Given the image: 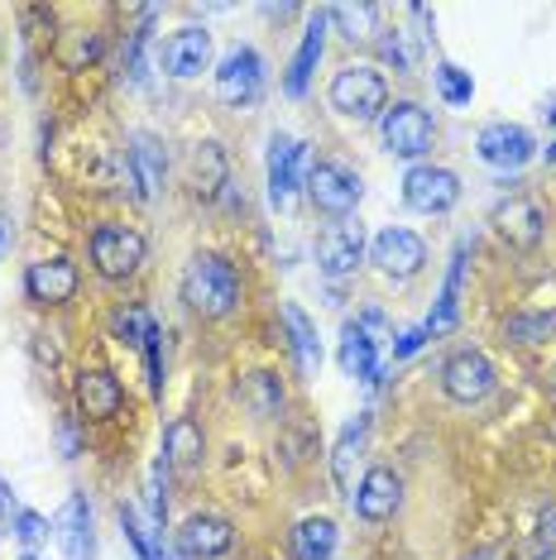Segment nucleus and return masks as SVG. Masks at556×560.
Listing matches in <instances>:
<instances>
[{
    "instance_id": "obj_1",
    "label": "nucleus",
    "mask_w": 556,
    "mask_h": 560,
    "mask_svg": "<svg viewBox=\"0 0 556 560\" xmlns=\"http://www.w3.org/2000/svg\"><path fill=\"white\" fill-rule=\"evenodd\" d=\"M240 298H245V288H240V273L231 259H221V254H193V264L183 269L187 307L197 316H207V322H221V316H231L240 307Z\"/></svg>"
},
{
    "instance_id": "obj_2",
    "label": "nucleus",
    "mask_w": 556,
    "mask_h": 560,
    "mask_svg": "<svg viewBox=\"0 0 556 560\" xmlns=\"http://www.w3.org/2000/svg\"><path fill=\"white\" fill-rule=\"evenodd\" d=\"M336 116L346 120H379L389 110V82L374 62H350L332 78V92H326Z\"/></svg>"
},
{
    "instance_id": "obj_3",
    "label": "nucleus",
    "mask_w": 556,
    "mask_h": 560,
    "mask_svg": "<svg viewBox=\"0 0 556 560\" xmlns=\"http://www.w3.org/2000/svg\"><path fill=\"white\" fill-rule=\"evenodd\" d=\"M379 130H384V149L394 159H422L432 149L437 125L417 101H394V106L379 116Z\"/></svg>"
},
{
    "instance_id": "obj_4",
    "label": "nucleus",
    "mask_w": 556,
    "mask_h": 560,
    "mask_svg": "<svg viewBox=\"0 0 556 560\" xmlns=\"http://www.w3.org/2000/svg\"><path fill=\"white\" fill-rule=\"evenodd\" d=\"M92 264L101 278L120 283L130 278L139 264H144V235L130 231V225H96L92 231Z\"/></svg>"
},
{
    "instance_id": "obj_5",
    "label": "nucleus",
    "mask_w": 556,
    "mask_h": 560,
    "mask_svg": "<svg viewBox=\"0 0 556 560\" xmlns=\"http://www.w3.org/2000/svg\"><path fill=\"white\" fill-rule=\"evenodd\" d=\"M302 187H308V201L317 211H326V215H350L360 207V177L350 173V168H340V163H312L308 168V177H302Z\"/></svg>"
},
{
    "instance_id": "obj_6",
    "label": "nucleus",
    "mask_w": 556,
    "mask_h": 560,
    "mask_svg": "<svg viewBox=\"0 0 556 560\" xmlns=\"http://www.w3.org/2000/svg\"><path fill=\"white\" fill-rule=\"evenodd\" d=\"M403 201L422 215H441L461 201V177L451 168H437V163H417L403 177Z\"/></svg>"
},
{
    "instance_id": "obj_7",
    "label": "nucleus",
    "mask_w": 556,
    "mask_h": 560,
    "mask_svg": "<svg viewBox=\"0 0 556 560\" xmlns=\"http://www.w3.org/2000/svg\"><path fill=\"white\" fill-rule=\"evenodd\" d=\"M495 364H489V354L479 350H456L447 364H441V388H447V398L456 402H479L495 393Z\"/></svg>"
},
{
    "instance_id": "obj_8",
    "label": "nucleus",
    "mask_w": 556,
    "mask_h": 560,
    "mask_svg": "<svg viewBox=\"0 0 556 560\" xmlns=\"http://www.w3.org/2000/svg\"><path fill=\"white\" fill-rule=\"evenodd\" d=\"M264 92V58L255 48H231L217 62V96L225 106H250Z\"/></svg>"
},
{
    "instance_id": "obj_9",
    "label": "nucleus",
    "mask_w": 556,
    "mask_h": 560,
    "mask_svg": "<svg viewBox=\"0 0 556 560\" xmlns=\"http://www.w3.org/2000/svg\"><path fill=\"white\" fill-rule=\"evenodd\" d=\"M475 149H479V159H485L489 168H503V173H518L523 163H533V154H537L533 135H528L523 125H509V120L485 125L479 139H475Z\"/></svg>"
},
{
    "instance_id": "obj_10",
    "label": "nucleus",
    "mask_w": 556,
    "mask_h": 560,
    "mask_svg": "<svg viewBox=\"0 0 556 560\" xmlns=\"http://www.w3.org/2000/svg\"><path fill=\"white\" fill-rule=\"evenodd\" d=\"M308 154H302V144L298 139H288V135H274L269 139V201H274V211H288L293 207V192H298V183L308 177Z\"/></svg>"
},
{
    "instance_id": "obj_11",
    "label": "nucleus",
    "mask_w": 556,
    "mask_h": 560,
    "mask_svg": "<svg viewBox=\"0 0 556 560\" xmlns=\"http://www.w3.org/2000/svg\"><path fill=\"white\" fill-rule=\"evenodd\" d=\"M370 259L379 264V273H389V278H413V273H422V264H427V245L413 231H403V225H389V231L374 235Z\"/></svg>"
},
{
    "instance_id": "obj_12",
    "label": "nucleus",
    "mask_w": 556,
    "mask_h": 560,
    "mask_svg": "<svg viewBox=\"0 0 556 560\" xmlns=\"http://www.w3.org/2000/svg\"><path fill=\"white\" fill-rule=\"evenodd\" d=\"M360 259H364V231L360 225H350V221L326 225L322 240H317V269L332 278V283H340V278H350L360 269Z\"/></svg>"
},
{
    "instance_id": "obj_13",
    "label": "nucleus",
    "mask_w": 556,
    "mask_h": 560,
    "mask_svg": "<svg viewBox=\"0 0 556 560\" xmlns=\"http://www.w3.org/2000/svg\"><path fill=\"white\" fill-rule=\"evenodd\" d=\"M24 292H30V302H39V307H62V302H72V292H78V264L62 259V254L30 264Z\"/></svg>"
},
{
    "instance_id": "obj_14",
    "label": "nucleus",
    "mask_w": 556,
    "mask_h": 560,
    "mask_svg": "<svg viewBox=\"0 0 556 560\" xmlns=\"http://www.w3.org/2000/svg\"><path fill=\"white\" fill-rule=\"evenodd\" d=\"M398 503H403V479L389 465H374L370 475L356 483V499H350V508H356L364 522H389L398 513Z\"/></svg>"
},
{
    "instance_id": "obj_15",
    "label": "nucleus",
    "mask_w": 556,
    "mask_h": 560,
    "mask_svg": "<svg viewBox=\"0 0 556 560\" xmlns=\"http://www.w3.org/2000/svg\"><path fill=\"white\" fill-rule=\"evenodd\" d=\"M495 231L509 240L513 249H537L542 235H547V215H542L533 197H509V201H499V211H495Z\"/></svg>"
},
{
    "instance_id": "obj_16",
    "label": "nucleus",
    "mask_w": 556,
    "mask_h": 560,
    "mask_svg": "<svg viewBox=\"0 0 556 560\" xmlns=\"http://www.w3.org/2000/svg\"><path fill=\"white\" fill-rule=\"evenodd\" d=\"M235 546V527L225 517L217 513H197V517H187L183 522V532H178V551L187 560H211V556H225Z\"/></svg>"
},
{
    "instance_id": "obj_17",
    "label": "nucleus",
    "mask_w": 556,
    "mask_h": 560,
    "mask_svg": "<svg viewBox=\"0 0 556 560\" xmlns=\"http://www.w3.org/2000/svg\"><path fill=\"white\" fill-rule=\"evenodd\" d=\"M207 62H211V34L207 30H178V34H169V44H163V72L169 78H201L207 72Z\"/></svg>"
},
{
    "instance_id": "obj_18",
    "label": "nucleus",
    "mask_w": 556,
    "mask_h": 560,
    "mask_svg": "<svg viewBox=\"0 0 556 560\" xmlns=\"http://www.w3.org/2000/svg\"><path fill=\"white\" fill-rule=\"evenodd\" d=\"M125 173L135 183V197L149 201L163 187V173H169V159H163V144L154 135H135L130 139V154H125Z\"/></svg>"
},
{
    "instance_id": "obj_19",
    "label": "nucleus",
    "mask_w": 556,
    "mask_h": 560,
    "mask_svg": "<svg viewBox=\"0 0 556 560\" xmlns=\"http://www.w3.org/2000/svg\"><path fill=\"white\" fill-rule=\"evenodd\" d=\"M54 537L62 541V556L68 560H92L96 556V537H92V508H86L82 493H72L62 503V513L54 522Z\"/></svg>"
},
{
    "instance_id": "obj_20",
    "label": "nucleus",
    "mask_w": 556,
    "mask_h": 560,
    "mask_svg": "<svg viewBox=\"0 0 556 560\" xmlns=\"http://www.w3.org/2000/svg\"><path fill=\"white\" fill-rule=\"evenodd\" d=\"M125 402V388L111 369H82L78 374V407L92 422H111Z\"/></svg>"
},
{
    "instance_id": "obj_21",
    "label": "nucleus",
    "mask_w": 556,
    "mask_h": 560,
    "mask_svg": "<svg viewBox=\"0 0 556 560\" xmlns=\"http://www.w3.org/2000/svg\"><path fill=\"white\" fill-rule=\"evenodd\" d=\"M201 460H207V436H201V427L193 417H173V422L163 427V465L201 469Z\"/></svg>"
},
{
    "instance_id": "obj_22",
    "label": "nucleus",
    "mask_w": 556,
    "mask_h": 560,
    "mask_svg": "<svg viewBox=\"0 0 556 560\" xmlns=\"http://www.w3.org/2000/svg\"><path fill=\"white\" fill-rule=\"evenodd\" d=\"M364 441H370V412H360L356 422H346V431H340V441L332 451V475H336V489L346 493V503L356 499V460H360Z\"/></svg>"
},
{
    "instance_id": "obj_23",
    "label": "nucleus",
    "mask_w": 556,
    "mask_h": 560,
    "mask_svg": "<svg viewBox=\"0 0 556 560\" xmlns=\"http://www.w3.org/2000/svg\"><path fill=\"white\" fill-rule=\"evenodd\" d=\"M336 364H340L346 378H379V350H374L370 330H364L360 322H346V330H340Z\"/></svg>"
},
{
    "instance_id": "obj_24",
    "label": "nucleus",
    "mask_w": 556,
    "mask_h": 560,
    "mask_svg": "<svg viewBox=\"0 0 556 560\" xmlns=\"http://www.w3.org/2000/svg\"><path fill=\"white\" fill-rule=\"evenodd\" d=\"M326 10H317L308 24V34H302V48H298V58H293V68H288V96H308V82H312V72H317V62H322V48H326Z\"/></svg>"
},
{
    "instance_id": "obj_25",
    "label": "nucleus",
    "mask_w": 556,
    "mask_h": 560,
    "mask_svg": "<svg viewBox=\"0 0 556 560\" xmlns=\"http://www.w3.org/2000/svg\"><path fill=\"white\" fill-rule=\"evenodd\" d=\"M336 541H340V532L332 517H302L293 532V556L298 560H332Z\"/></svg>"
},
{
    "instance_id": "obj_26",
    "label": "nucleus",
    "mask_w": 556,
    "mask_h": 560,
    "mask_svg": "<svg viewBox=\"0 0 556 560\" xmlns=\"http://www.w3.org/2000/svg\"><path fill=\"white\" fill-rule=\"evenodd\" d=\"M240 402H245L250 417H278L283 412V384H278V374H264V369L245 374L240 378Z\"/></svg>"
},
{
    "instance_id": "obj_27",
    "label": "nucleus",
    "mask_w": 556,
    "mask_h": 560,
    "mask_svg": "<svg viewBox=\"0 0 556 560\" xmlns=\"http://www.w3.org/2000/svg\"><path fill=\"white\" fill-rule=\"evenodd\" d=\"M193 187H197V197H221V187H225V149L221 144H197L193 149Z\"/></svg>"
},
{
    "instance_id": "obj_28",
    "label": "nucleus",
    "mask_w": 556,
    "mask_h": 560,
    "mask_svg": "<svg viewBox=\"0 0 556 560\" xmlns=\"http://www.w3.org/2000/svg\"><path fill=\"white\" fill-rule=\"evenodd\" d=\"M283 322L293 330V350H298V364L308 369V374H317L322 369V340H317V326H312V316L298 307V302H288L283 307Z\"/></svg>"
},
{
    "instance_id": "obj_29",
    "label": "nucleus",
    "mask_w": 556,
    "mask_h": 560,
    "mask_svg": "<svg viewBox=\"0 0 556 560\" xmlns=\"http://www.w3.org/2000/svg\"><path fill=\"white\" fill-rule=\"evenodd\" d=\"M461 283H465V245L456 249V259H451L447 283H441L437 316H432V322H427V330H432V336H441V330H451V326H456V316H461Z\"/></svg>"
},
{
    "instance_id": "obj_30",
    "label": "nucleus",
    "mask_w": 556,
    "mask_h": 560,
    "mask_svg": "<svg viewBox=\"0 0 556 560\" xmlns=\"http://www.w3.org/2000/svg\"><path fill=\"white\" fill-rule=\"evenodd\" d=\"M326 20L340 30V39L346 44H364V39H374V24H379V10L374 5H332L326 10Z\"/></svg>"
},
{
    "instance_id": "obj_31",
    "label": "nucleus",
    "mask_w": 556,
    "mask_h": 560,
    "mask_svg": "<svg viewBox=\"0 0 556 560\" xmlns=\"http://www.w3.org/2000/svg\"><path fill=\"white\" fill-rule=\"evenodd\" d=\"M116 513H120V527H125V537H130V546L139 551V560H169V551H163V541L144 527V522H139V513H135L130 503H120Z\"/></svg>"
},
{
    "instance_id": "obj_32",
    "label": "nucleus",
    "mask_w": 556,
    "mask_h": 560,
    "mask_svg": "<svg viewBox=\"0 0 556 560\" xmlns=\"http://www.w3.org/2000/svg\"><path fill=\"white\" fill-rule=\"evenodd\" d=\"M503 336L518 340V346H542V340L556 336V312H537V316H509Z\"/></svg>"
},
{
    "instance_id": "obj_33",
    "label": "nucleus",
    "mask_w": 556,
    "mask_h": 560,
    "mask_svg": "<svg viewBox=\"0 0 556 560\" xmlns=\"http://www.w3.org/2000/svg\"><path fill=\"white\" fill-rule=\"evenodd\" d=\"M432 82H437L441 101H451V106H471L475 82H471V72H465V68H456V62H437Z\"/></svg>"
},
{
    "instance_id": "obj_34",
    "label": "nucleus",
    "mask_w": 556,
    "mask_h": 560,
    "mask_svg": "<svg viewBox=\"0 0 556 560\" xmlns=\"http://www.w3.org/2000/svg\"><path fill=\"white\" fill-rule=\"evenodd\" d=\"M96 54H101V39L92 30H72L68 39H62V48H58L62 68H72V72H82L86 62H96Z\"/></svg>"
},
{
    "instance_id": "obj_35",
    "label": "nucleus",
    "mask_w": 556,
    "mask_h": 560,
    "mask_svg": "<svg viewBox=\"0 0 556 560\" xmlns=\"http://www.w3.org/2000/svg\"><path fill=\"white\" fill-rule=\"evenodd\" d=\"M384 39H379V54L384 62H394V72H413L417 68V48H413V34L408 30H379Z\"/></svg>"
},
{
    "instance_id": "obj_36",
    "label": "nucleus",
    "mask_w": 556,
    "mask_h": 560,
    "mask_svg": "<svg viewBox=\"0 0 556 560\" xmlns=\"http://www.w3.org/2000/svg\"><path fill=\"white\" fill-rule=\"evenodd\" d=\"M48 517H39V513H30V508H20L15 513V537L24 541V546H39V541H48Z\"/></svg>"
},
{
    "instance_id": "obj_37",
    "label": "nucleus",
    "mask_w": 556,
    "mask_h": 560,
    "mask_svg": "<svg viewBox=\"0 0 556 560\" xmlns=\"http://www.w3.org/2000/svg\"><path fill=\"white\" fill-rule=\"evenodd\" d=\"M537 546L556 556V503H547V508L537 513Z\"/></svg>"
},
{
    "instance_id": "obj_38",
    "label": "nucleus",
    "mask_w": 556,
    "mask_h": 560,
    "mask_svg": "<svg viewBox=\"0 0 556 560\" xmlns=\"http://www.w3.org/2000/svg\"><path fill=\"white\" fill-rule=\"evenodd\" d=\"M427 336H432V330H427V326L403 330V336H398V346H394V360H408V354H417V350L427 346Z\"/></svg>"
},
{
    "instance_id": "obj_39",
    "label": "nucleus",
    "mask_w": 556,
    "mask_h": 560,
    "mask_svg": "<svg viewBox=\"0 0 556 560\" xmlns=\"http://www.w3.org/2000/svg\"><path fill=\"white\" fill-rule=\"evenodd\" d=\"M58 441H62V455H78V431H72V422H58Z\"/></svg>"
},
{
    "instance_id": "obj_40",
    "label": "nucleus",
    "mask_w": 556,
    "mask_h": 560,
    "mask_svg": "<svg viewBox=\"0 0 556 560\" xmlns=\"http://www.w3.org/2000/svg\"><path fill=\"white\" fill-rule=\"evenodd\" d=\"M465 560H503L499 551H475V556H465Z\"/></svg>"
},
{
    "instance_id": "obj_41",
    "label": "nucleus",
    "mask_w": 556,
    "mask_h": 560,
    "mask_svg": "<svg viewBox=\"0 0 556 560\" xmlns=\"http://www.w3.org/2000/svg\"><path fill=\"white\" fill-rule=\"evenodd\" d=\"M20 560H39V556H34V551H24V556H20Z\"/></svg>"
},
{
    "instance_id": "obj_42",
    "label": "nucleus",
    "mask_w": 556,
    "mask_h": 560,
    "mask_svg": "<svg viewBox=\"0 0 556 560\" xmlns=\"http://www.w3.org/2000/svg\"><path fill=\"white\" fill-rule=\"evenodd\" d=\"M547 120H552V125H556V106H552V110H547Z\"/></svg>"
},
{
    "instance_id": "obj_43",
    "label": "nucleus",
    "mask_w": 556,
    "mask_h": 560,
    "mask_svg": "<svg viewBox=\"0 0 556 560\" xmlns=\"http://www.w3.org/2000/svg\"><path fill=\"white\" fill-rule=\"evenodd\" d=\"M547 159H552V163H556V144H552V149H547Z\"/></svg>"
},
{
    "instance_id": "obj_44",
    "label": "nucleus",
    "mask_w": 556,
    "mask_h": 560,
    "mask_svg": "<svg viewBox=\"0 0 556 560\" xmlns=\"http://www.w3.org/2000/svg\"><path fill=\"white\" fill-rule=\"evenodd\" d=\"M537 560H556V556H552V551H542V556H537Z\"/></svg>"
},
{
    "instance_id": "obj_45",
    "label": "nucleus",
    "mask_w": 556,
    "mask_h": 560,
    "mask_svg": "<svg viewBox=\"0 0 556 560\" xmlns=\"http://www.w3.org/2000/svg\"><path fill=\"white\" fill-rule=\"evenodd\" d=\"M552 388H556V369H552Z\"/></svg>"
}]
</instances>
